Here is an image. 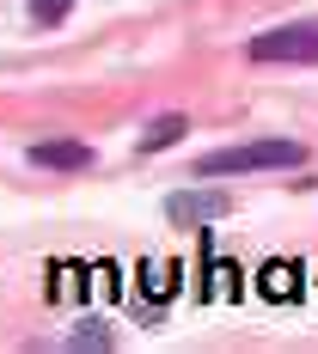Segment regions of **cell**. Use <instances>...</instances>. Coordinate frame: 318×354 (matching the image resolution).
<instances>
[{"instance_id": "7a4b0ae2", "label": "cell", "mask_w": 318, "mask_h": 354, "mask_svg": "<svg viewBox=\"0 0 318 354\" xmlns=\"http://www.w3.org/2000/svg\"><path fill=\"white\" fill-rule=\"evenodd\" d=\"M251 62H318V25L263 31L257 43H251Z\"/></svg>"}, {"instance_id": "8992f818", "label": "cell", "mask_w": 318, "mask_h": 354, "mask_svg": "<svg viewBox=\"0 0 318 354\" xmlns=\"http://www.w3.org/2000/svg\"><path fill=\"white\" fill-rule=\"evenodd\" d=\"M68 6H73V0H31V12L43 19V25H62V19H68Z\"/></svg>"}, {"instance_id": "277c9868", "label": "cell", "mask_w": 318, "mask_h": 354, "mask_svg": "<svg viewBox=\"0 0 318 354\" xmlns=\"http://www.w3.org/2000/svg\"><path fill=\"white\" fill-rule=\"evenodd\" d=\"M37 165H55V171H86L92 165V147H73V141H37L31 147Z\"/></svg>"}, {"instance_id": "6da1fadb", "label": "cell", "mask_w": 318, "mask_h": 354, "mask_svg": "<svg viewBox=\"0 0 318 354\" xmlns=\"http://www.w3.org/2000/svg\"><path fill=\"white\" fill-rule=\"evenodd\" d=\"M306 159V147L300 141H251V147H220L209 153L196 171L202 177H227V171H270V165H300Z\"/></svg>"}, {"instance_id": "5b68a950", "label": "cell", "mask_w": 318, "mask_h": 354, "mask_svg": "<svg viewBox=\"0 0 318 354\" xmlns=\"http://www.w3.org/2000/svg\"><path fill=\"white\" fill-rule=\"evenodd\" d=\"M184 129H190L184 116H159V122H153V129L141 135V153H159V147H172L177 135H184Z\"/></svg>"}, {"instance_id": "3957f363", "label": "cell", "mask_w": 318, "mask_h": 354, "mask_svg": "<svg viewBox=\"0 0 318 354\" xmlns=\"http://www.w3.org/2000/svg\"><path fill=\"white\" fill-rule=\"evenodd\" d=\"M227 208H233V202H227L220 189H184V196H172V202H166V214H172V220H220Z\"/></svg>"}, {"instance_id": "52a82bcc", "label": "cell", "mask_w": 318, "mask_h": 354, "mask_svg": "<svg viewBox=\"0 0 318 354\" xmlns=\"http://www.w3.org/2000/svg\"><path fill=\"white\" fill-rule=\"evenodd\" d=\"M270 293H294V269H270Z\"/></svg>"}]
</instances>
